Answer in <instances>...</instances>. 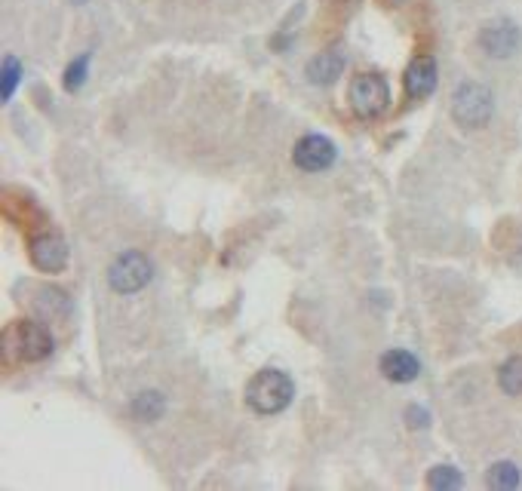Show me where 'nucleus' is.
<instances>
[{
    "label": "nucleus",
    "mask_w": 522,
    "mask_h": 491,
    "mask_svg": "<svg viewBox=\"0 0 522 491\" xmlns=\"http://www.w3.org/2000/svg\"><path fill=\"white\" fill-rule=\"evenodd\" d=\"M292 396H295L292 378L280 369H261L246 387V402L259 415H277V411H283L292 402Z\"/></svg>",
    "instance_id": "nucleus-1"
},
{
    "label": "nucleus",
    "mask_w": 522,
    "mask_h": 491,
    "mask_svg": "<svg viewBox=\"0 0 522 491\" xmlns=\"http://www.w3.org/2000/svg\"><path fill=\"white\" fill-rule=\"evenodd\" d=\"M495 114V99L489 87H482V83H464L461 90L455 92V99H451V117H455V123H461L464 129H479L486 127L489 120H492Z\"/></svg>",
    "instance_id": "nucleus-2"
},
{
    "label": "nucleus",
    "mask_w": 522,
    "mask_h": 491,
    "mask_svg": "<svg viewBox=\"0 0 522 491\" xmlns=\"http://www.w3.org/2000/svg\"><path fill=\"white\" fill-rule=\"evenodd\" d=\"M387 105H391V90L381 74H360L350 80V108L356 117L372 120V117L384 114Z\"/></svg>",
    "instance_id": "nucleus-3"
},
{
    "label": "nucleus",
    "mask_w": 522,
    "mask_h": 491,
    "mask_svg": "<svg viewBox=\"0 0 522 491\" xmlns=\"http://www.w3.org/2000/svg\"><path fill=\"white\" fill-rule=\"evenodd\" d=\"M151 277H154L151 261H147L142 252H136V249L117 255V261L111 264V270H108V283H111V289L120 295H132V292L145 289V286L151 283Z\"/></svg>",
    "instance_id": "nucleus-4"
},
{
    "label": "nucleus",
    "mask_w": 522,
    "mask_h": 491,
    "mask_svg": "<svg viewBox=\"0 0 522 491\" xmlns=\"http://www.w3.org/2000/svg\"><path fill=\"white\" fill-rule=\"evenodd\" d=\"M522 43V31L513 19H492L479 31V46L492 59H510Z\"/></svg>",
    "instance_id": "nucleus-5"
},
{
    "label": "nucleus",
    "mask_w": 522,
    "mask_h": 491,
    "mask_svg": "<svg viewBox=\"0 0 522 491\" xmlns=\"http://www.w3.org/2000/svg\"><path fill=\"white\" fill-rule=\"evenodd\" d=\"M13 345L19 350L22 360L41 363L52 354V335L41 323H19L13 329Z\"/></svg>",
    "instance_id": "nucleus-6"
},
{
    "label": "nucleus",
    "mask_w": 522,
    "mask_h": 491,
    "mask_svg": "<svg viewBox=\"0 0 522 491\" xmlns=\"http://www.w3.org/2000/svg\"><path fill=\"white\" fill-rule=\"evenodd\" d=\"M295 163L308 173H319V169H329L335 163V145L323 136H305L295 145Z\"/></svg>",
    "instance_id": "nucleus-7"
},
{
    "label": "nucleus",
    "mask_w": 522,
    "mask_h": 491,
    "mask_svg": "<svg viewBox=\"0 0 522 491\" xmlns=\"http://www.w3.org/2000/svg\"><path fill=\"white\" fill-rule=\"evenodd\" d=\"M31 261L37 264L46 274H59L68 264V246L65 240L56 237V233H43V237H34L31 243Z\"/></svg>",
    "instance_id": "nucleus-8"
},
{
    "label": "nucleus",
    "mask_w": 522,
    "mask_h": 491,
    "mask_svg": "<svg viewBox=\"0 0 522 491\" xmlns=\"http://www.w3.org/2000/svg\"><path fill=\"white\" fill-rule=\"evenodd\" d=\"M436 90V61L431 56H418L406 68V96L409 99H427Z\"/></svg>",
    "instance_id": "nucleus-9"
},
{
    "label": "nucleus",
    "mask_w": 522,
    "mask_h": 491,
    "mask_svg": "<svg viewBox=\"0 0 522 491\" xmlns=\"http://www.w3.org/2000/svg\"><path fill=\"white\" fill-rule=\"evenodd\" d=\"M381 372H384L387 381H396V384H409V381L418 378L421 363L409 350H391V354L381 356Z\"/></svg>",
    "instance_id": "nucleus-10"
},
{
    "label": "nucleus",
    "mask_w": 522,
    "mask_h": 491,
    "mask_svg": "<svg viewBox=\"0 0 522 491\" xmlns=\"http://www.w3.org/2000/svg\"><path fill=\"white\" fill-rule=\"evenodd\" d=\"M341 71H345V52L341 50H329V52H319L317 59H310L308 65V80L323 87V83L338 80Z\"/></svg>",
    "instance_id": "nucleus-11"
},
{
    "label": "nucleus",
    "mask_w": 522,
    "mask_h": 491,
    "mask_svg": "<svg viewBox=\"0 0 522 491\" xmlns=\"http://www.w3.org/2000/svg\"><path fill=\"white\" fill-rule=\"evenodd\" d=\"M129 411L136 415V420H157L163 411H166V402H163L160 393H138L136 400H132Z\"/></svg>",
    "instance_id": "nucleus-12"
},
{
    "label": "nucleus",
    "mask_w": 522,
    "mask_h": 491,
    "mask_svg": "<svg viewBox=\"0 0 522 491\" xmlns=\"http://www.w3.org/2000/svg\"><path fill=\"white\" fill-rule=\"evenodd\" d=\"M519 467L510 464V461H498L492 464L489 470V488H498V491H510V488H519Z\"/></svg>",
    "instance_id": "nucleus-13"
},
{
    "label": "nucleus",
    "mask_w": 522,
    "mask_h": 491,
    "mask_svg": "<svg viewBox=\"0 0 522 491\" xmlns=\"http://www.w3.org/2000/svg\"><path fill=\"white\" fill-rule=\"evenodd\" d=\"M498 384H501L504 393L522 396V356H510V360L501 365V372H498Z\"/></svg>",
    "instance_id": "nucleus-14"
},
{
    "label": "nucleus",
    "mask_w": 522,
    "mask_h": 491,
    "mask_svg": "<svg viewBox=\"0 0 522 491\" xmlns=\"http://www.w3.org/2000/svg\"><path fill=\"white\" fill-rule=\"evenodd\" d=\"M427 486L436 488V491H451V488H461L464 479H461V473H458L455 467L440 464V467H433V470H431V477H427Z\"/></svg>",
    "instance_id": "nucleus-15"
},
{
    "label": "nucleus",
    "mask_w": 522,
    "mask_h": 491,
    "mask_svg": "<svg viewBox=\"0 0 522 491\" xmlns=\"http://www.w3.org/2000/svg\"><path fill=\"white\" fill-rule=\"evenodd\" d=\"M87 68H90V56L83 52V56L77 59L74 65L65 71V90H68V92H77V90L83 87V80H87Z\"/></svg>",
    "instance_id": "nucleus-16"
},
{
    "label": "nucleus",
    "mask_w": 522,
    "mask_h": 491,
    "mask_svg": "<svg viewBox=\"0 0 522 491\" xmlns=\"http://www.w3.org/2000/svg\"><path fill=\"white\" fill-rule=\"evenodd\" d=\"M19 74H22V68H19V61H15L13 56H6L4 61V99H10L13 96V90H15V83H19Z\"/></svg>",
    "instance_id": "nucleus-17"
},
{
    "label": "nucleus",
    "mask_w": 522,
    "mask_h": 491,
    "mask_svg": "<svg viewBox=\"0 0 522 491\" xmlns=\"http://www.w3.org/2000/svg\"><path fill=\"white\" fill-rule=\"evenodd\" d=\"M406 418H409V427H427V424H431V415H427L424 409H418V405H412V409L406 411Z\"/></svg>",
    "instance_id": "nucleus-18"
},
{
    "label": "nucleus",
    "mask_w": 522,
    "mask_h": 491,
    "mask_svg": "<svg viewBox=\"0 0 522 491\" xmlns=\"http://www.w3.org/2000/svg\"><path fill=\"white\" fill-rule=\"evenodd\" d=\"M77 4H83V0H77Z\"/></svg>",
    "instance_id": "nucleus-19"
}]
</instances>
